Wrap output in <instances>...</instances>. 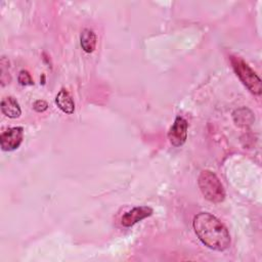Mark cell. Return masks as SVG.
<instances>
[{
	"label": "cell",
	"instance_id": "6da1fadb",
	"mask_svg": "<svg viewBox=\"0 0 262 262\" xmlns=\"http://www.w3.org/2000/svg\"><path fill=\"white\" fill-rule=\"evenodd\" d=\"M193 230L199 239L211 250L225 251L230 246V234L226 226L213 214L201 212L193 217Z\"/></svg>",
	"mask_w": 262,
	"mask_h": 262
},
{
	"label": "cell",
	"instance_id": "7a4b0ae2",
	"mask_svg": "<svg viewBox=\"0 0 262 262\" xmlns=\"http://www.w3.org/2000/svg\"><path fill=\"white\" fill-rule=\"evenodd\" d=\"M198 185L205 196L211 203L218 204L225 200V189L217 175L211 170H203L198 178Z\"/></svg>",
	"mask_w": 262,
	"mask_h": 262
},
{
	"label": "cell",
	"instance_id": "3957f363",
	"mask_svg": "<svg viewBox=\"0 0 262 262\" xmlns=\"http://www.w3.org/2000/svg\"><path fill=\"white\" fill-rule=\"evenodd\" d=\"M230 62L236 76L249 91L255 95H260L262 92L261 79L252 68L239 56H230Z\"/></svg>",
	"mask_w": 262,
	"mask_h": 262
},
{
	"label": "cell",
	"instance_id": "277c9868",
	"mask_svg": "<svg viewBox=\"0 0 262 262\" xmlns=\"http://www.w3.org/2000/svg\"><path fill=\"white\" fill-rule=\"evenodd\" d=\"M24 139L23 127H11L0 134V145L4 151L17 149Z\"/></svg>",
	"mask_w": 262,
	"mask_h": 262
},
{
	"label": "cell",
	"instance_id": "5b68a950",
	"mask_svg": "<svg viewBox=\"0 0 262 262\" xmlns=\"http://www.w3.org/2000/svg\"><path fill=\"white\" fill-rule=\"evenodd\" d=\"M187 121L183 117L177 116L168 132L169 141L173 146L177 147L184 144L187 138Z\"/></svg>",
	"mask_w": 262,
	"mask_h": 262
},
{
	"label": "cell",
	"instance_id": "8992f818",
	"mask_svg": "<svg viewBox=\"0 0 262 262\" xmlns=\"http://www.w3.org/2000/svg\"><path fill=\"white\" fill-rule=\"evenodd\" d=\"M152 214V209L147 206H139L131 209L123 214L121 218V224L125 227H131L137 222L149 217Z\"/></svg>",
	"mask_w": 262,
	"mask_h": 262
},
{
	"label": "cell",
	"instance_id": "52a82bcc",
	"mask_svg": "<svg viewBox=\"0 0 262 262\" xmlns=\"http://www.w3.org/2000/svg\"><path fill=\"white\" fill-rule=\"evenodd\" d=\"M0 108L3 115L10 119H16L21 115L20 106L13 96H6L1 100Z\"/></svg>",
	"mask_w": 262,
	"mask_h": 262
},
{
	"label": "cell",
	"instance_id": "ba28073f",
	"mask_svg": "<svg viewBox=\"0 0 262 262\" xmlns=\"http://www.w3.org/2000/svg\"><path fill=\"white\" fill-rule=\"evenodd\" d=\"M55 103L57 107L66 114H73L75 112V102L70 92L64 88H61L55 96Z\"/></svg>",
	"mask_w": 262,
	"mask_h": 262
},
{
	"label": "cell",
	"instance_id": "9c48e42d",
	"mask_svg": "<svg viewBox=\"0 0 262 262\" xmlns=\"http://www.w3.org/2000/svg\"><path fill=\"white\" fill-rule=\"evenodd\" d=\"M96 41H97V38L94 31L88 28H85L82 30L80 35V44L82 49L85 52L87 53L93 52L96 47Z\"/></svg>",
	"mask_w": 262,
	"mask_h": 262
},
{
	"label": "cell",
	"instance_id": "30bf717a",
	"mask_svg": "<svg viewBox=\"0 0 262 262\" xmlns=\"http://www.w3.org/2000/svg\"><path fill=\"white\" fill-rule=\"evenodd\" d=\"M246 107H242L239 110H236L234 113H233V120L235 122L236 125L238 126H246L247 124H251L253 122V114L251 113V111L248 113V115L246 113Z\"/></svg>",
	"mask_w": 262,
	"mask_h": 262
},
{
	"label": "cell",
	"instance_id": "8fae6325",
	"mask_svg": "<svg viewBox=\"0 0 262 262\" xmlns=\"http://www.w3.org/2000/svg\"><path fill=\"white\" fill-rule=\"evenodd\" d=\"M1 86H5L6 84H9L11 77L9 75V61L5 56H2L1 58Z\"/></svg>",
	"mask_w": 262,
	"mask_h": 262
},
{
	"label": "cell",
	"instance_id": "7c38bea8",
	"mask_svg": "<svg viewBox=\"0 0 262 262\" xmlns=\"http://www.w3.org/2000/svg\"><path fill=\"white\" fill-rule=\"evenodd\" d=\"M17 81L23 86H29V85H33L34 84L32 76H31V74L27 70H21L19 72V74L17 76Z\"/></svg>",
	"mask_w": 262,
	"mask_h": 262
},
{
	"label": "cell",
	"instance_id": "4fadbf2b",
	"mask_svg": "<svg viewBox=\"0 0 262 262\" xmlns=\"http://www.w3.org/2000/svg\"><path fill=\"white\" fill-rule=\"evenodd\" d=\"M33 108L38 113H42L48 108V103L43 99H38L33 103Z\"/></svg>",
	"mask_w": 262,
	"mask_h": 262
}]
</instances>
